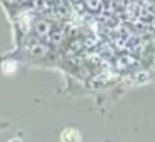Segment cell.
<instances>
[{
  "instance_id": "cell-1",
  "label": "cell",
  "mask_w": 155,
  "mask_h": 142,
  "mask_svg": "<svg viewBox=\"0 0 155 142\" xmlns=\"http://www.w3.org/2000/svg\"><path fill=\"white\" fill-rule=\"evenodd\" d=\"M62 142H80V134L75 129H67L62 134Z\"/></svg>"
},
{
  "instance_id": "cell-2",
  "label": "cell",
  "mask_w": 155,
  "mask_h": 142,
  "mask_svg": "<svg viewBox=\"0 0 155 142\" xmlns=\"http://www.w3.org/2000/svg\"><path fill=\"white\" fill-rule=\"evenodd\" d=\"M2 70H4L5 74H12L14 70H17V64H15L14 60H7V62H4V65H2Z\"/></svg>"
},
{
  "instance_id": "cell-3",
  "label": "cell",
  "mask_w": 155,
  "mask_h": 142,
  "mask_svg": "<svg viewBox=\"0 0 155 142\" xmlns=\"http://www.w3.org/2000/svg\"><path fill=\"white\" fill-rule=\"evenodd\" d=\"M85 4H87V7L90 8V10H98L100 0H85Z\"/></svg>"
},
{
  "instance_id": "cell-4",
  "label": "cell",
  "mask_w": 155,
  "mask_h": 142,
  "mask_svg": "<svg viewBox=\"0 0 155 142\" xmlns=\"http://www.w3.org/2000/svg\"><path fill=\"white\" fill-rule=\"evenodd\" d=\"M10 142H22V140H20V139H12Z\"/></svg>"
}]
</instances>
